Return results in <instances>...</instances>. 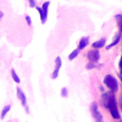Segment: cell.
I'll list each match as a JSON object with an SVG mask.
<instances>
[{"mask_svg":"<svg viewBox=\"0 0 122 122\" xmlns=\"http://www.w3.org/2000/svg\"><path fill=\"white\" fill-rule=\"evenodd\" d=\"M121 110H122V102H121Z\"/></svg>","mask_w":122,"mask_h":122,"instance_id":"cb8c5ba5","label":"cell"},{"mask_svg":"<svg viewBox=\"0 0 122 122\" xmlns=\"http://www.w3.org/2000/svg\"><path fill=\"white\" fill-rule=\"evenodd\" d=\"M62 66V61H61V58L59 56H57L55 58V67H54V70L52 71V74H51V78L52 79H56L57 76H58V73H59V70Z\"/></svg>","mask_w":122,"mask_h":122,"instance_id":"5b68a950","label":"cell"},{"mask_svg":"<svg viewBox=\"0 0 122 122\" xmlns=\"http://www.w3.org/2000/svg\"><path fill=\"white\" fill-rule=\"evenodd\" d=\"M26 21H27V23H28V25L29 26H31V19H30V15H26Z\"/></svg>","mask_w":122,"mask_h":122,"instance_id":"d6986e66","label":"cell"},{"mask_svg":"<svg viewBox=\"0 0 122 122\" xmlns=\"http://www.w3.org/2000/svg\"><path fill=\"white\" fill-rule=\"evenodd\" d=\"M87 58L91 61V62H98L100 59V52L97 49H93V50H90L87 52Z\"/></svg>","mask_w":122,"mask_h":122,"instance_id":"277c9868","label":"cell"},{"mask_svg":"<svg viewBox=\"0 0 122 122\" xmlns=\"http://www.w3.org/2000/svg\"><path fill=\"white\" fill-rule=\"evenodd\" d=\"M104 84L112 92H115L118 91V82H117V79L114 76H112V74H107L104 77Z\"/></svg>","mask_w":122,"mask_h":122,"instance_id":"7a4b0ae2","label":"cell"},{"mask_svg":"<svg viewBox=\"0 0 122 122\" xmlns=\"http://www.w3.org/2000/svg\"><path fill=\"white\" fill-rule=\"evenodd\" d=\"M3 16H4V13H3V12H2L1 10H0V20H1L2 18H3Z\"/></svg>","mask_w":122,"mask_h":122,"instance_id":"7402d4cb","label":"cell"},{"mask_svg":"<svg viewBox=\"0 0 122 122\" xmlns=\"http://www.w3.org/2000/svg\"><path fill=\"white\" fill-rule=\"evenodd\" d=\"M88 44H89V37H88V36H83V37H81L80 40H79L77 49L83 50V49L86 48V46H88Z\"/></svg>","mask_w":122,"mask_h":122,"instance_id":"52a82bcc","label":"cell"},{"mask_svg":"<svg viewBox=\"0 0 122 122\" xmlns=\"http://www.w3.org/2000/svg\"><path fill=\"white\" fill-rule=\"evenodd\" d=\"M120 79H121V81H122V73H120Z\"/></svg>","mask_w":122,"mask_h":122,"instance_id":"603a6c76","label":"cell"},{"mask_svg":"<svg viewBox=\"0 0 122 122\" xmlns=\"http://www.w3.org/2000/svg\"><path fill=\"white\" fill-rule=\"evenodd\" d=\"M49 7H50V1H47V2H44L43 5H42V10L45 11V13L48 14V10H49Z\"/></svg>","mask_w":122,"mask_h":122,"instance_id":"2e32d148","label":"cell"},{"mask_svg":"<svg viewBox=\"0 0 122 122\" xmlns=\"http://www.w3.org/2000/svg\"><path fill=\"white\" fill-rule=\"evenodd\" d=\"M16 94H17V97L19 98V100L21 101L22 106L23 107H26L27 106V97H26L25 93L22 92V90L19 87L16 88Z\"/></svg>","mask_w":122,"mask_h":122,"instance_id":"8992f818","label":"cell"},{"mask_svg":"<svg viewBox=\"0 0 122 122\" xmlns=\"http://www.w3.org/2000/svg\"><path fill=\"white\" fill-rule=\"evenodd\" d=\"M29 5L30 8H34L35 7V0H29Z\"/></svg>","mask_w":122,"mask_h":122,"instance_id":"ffe728a7","label":"cell"},{"mask_svg":"<svg viewBox=\"0 0 122 122\" xmlns=\"http://www.w3.org/2000/svg\"><path fill=\"white\" fill-rule=\"evenodd\" d=\"M10 74H11V78L13 79V81L15 83H20V78H19V76L17 75V73L15 72V71L13 69L10 71Z\"/></svg>","mask_w":122,"mask_h":122,"instance_id":"5bb4252c","label":"cell"},{"mask_svg":"<svg viewBox=\"0 0 122 122\" xmlns=\"http://www.w3.org/2000/svg\"><path fill=\"white\" fill-rule=\"evenodd\" d=\"M96 67V65H95V63L94 62H89L87 65H86V68L88 69V70H92V69H94Z\"/></svg>","mask_w":122,"mask_h":122,"instance_id":"ac0fdd59","label":"cell"},{"mask_svg":"<svg viewBox=\"0 0 122 122\" xmlns=\"http://www.w3.org/2000/svg\"><path fill=\"white\" fill-rule=\"evenodd\" d=\"M110 112H111L112 116L114 119H118V118H120V114H119V112H118V110H117V108H114V109H111V110H110Z\"/></svg>","mask_w":122,"mask_h":122,"instance_id":"4fadbf2b","label":"cell"},{"mask_svg":"<svg viewBox=\"0 0 122 122\" xmlns=\"http://www.w3.org/2000/svg\"><path fill=\"white\" fill-rule=\"evenodd\" d=\"M36 10H38V12H39L41 23H42V24H45V23H46V21H47L48 14H47V13H45V11L42 10V8H41V7H36Z\"/></svg>","mask_w":122,"mask_h":122,"instance_id":"9c48e42d","label":"cell"},{"mask_svg":"<svg viewBox=\"0 0 122 122\" xmlns=\"http://www.w3.org/2000/svg\"><path fill=\"white\" fill-rule=\"evenodd\" d=\"M90 111H91V113H92L95 122H103V116H102L101 112L98 110V106H97L96 102H92L91 104Z\"/></svg>","mask_w":122,"mask_h":122,"instance_id":"3957f363","label":"cell"},{"mask_svg":"<svg viewBox=\"0 0 122 122\" xmlns=\"http://www.w3.org/2000/svg\"><path fill=\"white\" fill-rule=\"evenodd\" d=\"M120 39H121V36H120V34H116L115 36H114V38H113V41L109 45V46H107L106 47V50H110L111 48H112V47H114L115 45H117L118 43H119V41H120Z\"/></svg>","mask_w":122,"mask_h":122,"instance_id":"30bf717a","label":"cell"},{"mask_svg":"<svg viewBox=\"0 0 122 122\" xmlns=\"http://www.w3.org/2000/svg\"><path fill=\"white\" fill-rule=\"evenodd\" d=\"M115 20H116V25H117V28L119 30L120 32H122V14L121 13H118V14H115Z\"/></svg>","mask_w":122,"mask_h":122,"instance_id":"8fae6325","label":"cell"},{"mask_svg":"<svg viewBox=\"0 0 122 122\" xmlns=\"http://www.w3.org/2000/svg\"><path fill=\"white\" fill-rule=\"evenodd\" d=\"M105 44H106V38L103 37V38H101V39H99L97 41H94L92 43V47L93 49H100V48H103L105 46Z\"/></svg>","mask_w":122,"mask_h":122,"instance_id":"ba28073f","label":"cell"},{"mask_svg":"<svg viewBox=\"0 0 122 122\" xmlns=\"http://www.w3.org/2000/svg\"><path fill=\"white\" fill-rule=\"evenodd\" d=\"M79 51H80L79 49H75L74 51H71V52L69 54V57H68V58H69V60H72V59H74V58H75V57L78 55Z\"/></svg>","mask_w":122,"mask_h":122,"instance_id":"9a60e30c","label":"cell"},{"mask_svg":"<svg viewBox=\"0 0 122 122\" xmlns=\"http://www.w3.org/2000/svg\"><path fill=\"white\" fill-rule=\"evenodd\" d=\"M61 96L62 97H68V89L66 87H63L61 89Z\"/></svg>","mask_w":122,"mask_h":122,"instance_id":"e0dca14e","label":"cell"},{"mask_svg":"<svg viewBox=\"0 0 122 122\" xmlns=\"http://www.w3.org/2000/svg\"><path fill=\"white\" fill-rule=\"evenodd\" d=\"M119 68H120V73H122V56L120 57L119 60Z\"/></svg>","mask_w":122,"mask_h":122,"instance_id":"44dd1931","label":"cell"},{"mask_svg":"<svg viewBox=\"0 0 122 122\" xmlns=\"http://www.w3.org/2000/svg\"><path fill=\"white\" fill-rule=\"evenodd\" d=\"M101 101H102V105L106 108V109H114L117 108V103H116V99L115 96L113 94V92H103L101 94Z\"/></svg>","mask_w":122,"mask_h":122,"instance_id":"6da1fadb","label":"cell"},{"mask_svg":"<svg viewBox=\"0 0 122 122\" xmlns=\"http://www.w3.org/2000/svg\"><path fill=\"white\" fill-rule=\"evenodd\" d=\"M10 105H6L4 108H3V110H2V112H1V115H0V118L1 119H4V117L6 116V114L10 112Z\"/></svg>","mask_w":122,"mask_h":122,"instance_id":"7c38bea8","label":"cell"}]
</instances>
